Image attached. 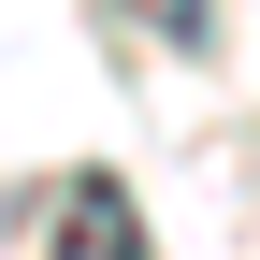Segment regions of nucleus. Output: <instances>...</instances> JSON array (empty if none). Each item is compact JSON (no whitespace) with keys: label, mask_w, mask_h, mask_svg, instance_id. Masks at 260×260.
Returning <instances> with one entry per match:
<instances>
[{"label":"nucleus","mask_w":260,"mask_h":260,"mask_svg":"<svg viewBox=\"0 0 260 260\" xmlns=\"http://www.w3.org/2000/svg\"><path fill=\"white\" fill-rule=\"evenodd\" d=\"M15 232H44L58 260H130V246H145V217H130L116 174H58V188H15Z\"/></svg>","instance_id":"nucleus-1"}]
</instances>
